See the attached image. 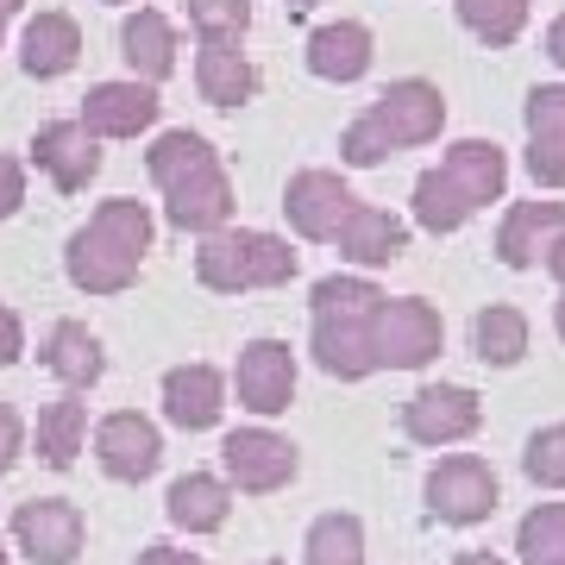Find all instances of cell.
<instances>
[{
	"instance_id": "6da1fadb",
	"label": "cell",
	"mask_w": 565,
	"mask_h": 565,
	"mask_svg": "<svg viewBox=\"0 0 565 565\" xmlns=\"http://www.w3.org/2000/svg\"><path fill=\"white\" fill-rule=\"evenodd\" d=\"M145 170L163 189V221L177 233L207 239L233 221V177L221 170L202 132H158V145L145 151Z\"/></svg>"
},
{
	"instance_id": "7a4b0ae2",
	"label": "cell",
	"mask_w": 565,
	"mask_h": 565,
	"mask_svg": "<svg viewBox=\"0 0 565 565\" xmlns=\"http://www.w3.org/2000/svg\"><path fill=\"white\" fill-rule=\"evenodd\" d=\"M151 233H158L151 207L132 202V195H114V202H102L88 214V226L70 233L63 270H70V282H76L82 296H120L139 277L145 252H151Z\"/></svg>"
},
{
	"instance_id": "3957f363",
	"label": "cell",
	"mask_w": 565,
	"mask_h": 565,
	"mask_svg": "<svg viewBox=\"0 0 565 565\" xmlns=\"http://www.w3.org/2000/svg\"><path fill=\"white\" fill-rule=\"evenodd\" d=\"M384 302V289L371 277H321L308 289V352L327 377L340 384H364L377 371V352H371V315Z\"/></svg>"
},
{
	"instance_id": "277c9868",
	"label": "cell",
	"mask_w": 565,
	"mask_h": 565,
	"mask_svg": "<svg viewBox=\"0 0 565 565\" xmlns=\"http://www.w3.org/2000/svg\"><path fill=\"white\" fill-rule=\"evenodd\" d=\"M296 270H302V258H296L289 239H277V233H233V226H221V233H207L202 252H195V277H202V289H214V296L282 289V282H296Z\"/></svg>"
},
{
	"instance_id": "5b68a950",
	"label": "cell",
	"mask_w": 565,
	"mask_h": 565,
	"mask_svg": "<svg viewBox=\"0 0 565 565\" xmlns=\"http://www.w3.org/2000/svg\"><path fill=\"white\" fill-rule=\"evenodd\" d=\"M446 345V321L440 308L422 302V296H384L377 315H371V352H377V371H427Z\"/></svg>"
},
{
	"instance_id": "8992f818",
	"label": "cell",
	"mask_w": 565,
	"mask_h": 565,
	"mask_svg": "<svg viewBox=\"0 0 565 565\" xmlns=\"http://www.w3.org/2000/svg\"><path fill=\"white\" fill-rule=\"evenodd\" d=\"M503 503V484L478 452H446L434 471H427V515L446 527H478L497 515Z\"/></svg>"
},
{
	"instance_id": "52a82bcc",
	"label": "cell",
	"mask_w": 565,
	"mask_h": 565,
	"mask_svg": "<svg viewBox=\"0 0 565 565\" xmlns=\"http://www.w3.org/2000/svg\"><path fill=\"white\" fill-rule=\"evenodd\" d=\"M221 465H226V484L245 490V497H277L302 471L296 446L282 440L277 427H233L221 440Z\"/></svg>"
},
{
	"instance_id": "ba28073f",
	"label": "cell",
	"mask_w": 565,
	"mask_h": 565,
	"mask_svg": "<svg viewBox=\"0 0 565 565\" xmlns=\"http://www.w3.org/2000/svg\"><path fill=\"white\" fill-rule=\"evenodd\" d=\"M484 427V403L465 384H422L403 403V434L415 446H459Z\"/></svg>"
},
{
	"instance_id": "9c48e42d",
	"label": "cell",
	"mask_w": 565,
	"mask_h": 565,
	"mask_svg": "<svg viewBox=\"0 0 565 565\" xmlns=\"http://www.w3.org/2000/svg\"><path fill=\"white\" fill-rule=\"evenodd\" d=\"M371 120H377V132L390 139V151H415V145H434L446 126V95L434 88V82L422 76H403L390 82L377 102L364 107Z\"/></svg>"
},
{
	"instance_id": "30bf717a",
	"label": "cell",
	"mask_w": 565,
	"mask_h": 565,
	"mask_svg": "<svg viewBox=\"0 0 565 565\" xmlns=\"http://www.w3.org/2000/svg\"><path fill=\"white\" fill-rule=\"evenodd\" d=\"M82 509L70 497H32L13 509V546L32 565H70L82 553Z\"/></svg>"
},
{
	"instance_id": "8fae6325",
	"label": "cell",
	"mask_w": 565,
	"mask_h": 565,
	"mask_svg": "<svg viewBox=\"0 0 565 565\" xmlns=\"http://www.w3.org/2000/svg\"><path fill=\"white\" fill-rule=\"evenodd\" d=\"M95 459L114 484H145L163 465V434L158 422H145L139 408H114L102 427H95Z\"/></svg>"
},
{
	"instance_id": "7c38bea8",
	"label": "cell",
	"mask_w": 565,
	"mask_h": 565,
	"mask_svg": "<svg viewBox=\"0 0 565 565\" xmlns=\"http://www.w3.org/2000/svg\"><path fill=\"white\" fill-rule=\"evenodd\" d=\"M233 390H239V408H252L258 422L282 415L296 403V352L289 340H252L233 364Z\"/></svg>"
},
{
	"instance_id": "4fadbf2b",
	"label": "cell",
	"mask_w": 565,
	"mask_h": 565,
	"mask_svg": "<svg viewBox=\"0 0 565 565\" xmlns=\"http://www.w3.org/2000/svg\"><path fill=\"white\" fill-rule=\"evenodd\" d=\"M352 207H359V195L333 170H296L289 189H282V214L296 226V239L308 245H333V233H340V221Z\"/></svg>"
},
{
	"instance_id": "5bb4252c",
	"label": "cell",
	"mask_w": 565,
	"mask_h": 565,
	"mask_svg": "<svg viewBox=\"0 0 565 565\" xmlns=\"http://www.w3.org/2000/svg\"><path fill=\"white\" fill-rule=\"evenodd\" d=\"M158 88L151 82H95L88 88V102H82V126L95 132V139H139L158 126Z\"/></svg>"
},
{
	"instance_id": "9a60e30c",
	"label": "cell",
	"mask_w": 565,
	"mask_h": 565,
	"mask_svg": "<svg viewBox=\"0 0 565 565\" xmlns=\"http://www.w3.org/2000/svg\"><path fill=\"white\" fill-rule=\"evenodd\" d=\"M32 163L57 182L63 195H76V189H88L95 170H102V139L82 120H51V126H39V139H32Z\"/></svg>"
},
{
	"instance_id": "2e32d148",
	"label": "cell",
	"mask_w": 565,
	"mask_h": 565,
	"mask_svg": "<svg viewBox=\"0 0 565 565\" xmlns=\"http://www.w3.org/2000/svg\"><path fill=\"white\" fill-rule=\"evenodd\" d=\"M226 415V377L214 364H177L163 371V422L182 434H207Z\"/></svg>"
},
{
	"instance_id": "e0dca14e",
	"label": "cell",
	"mask_w": 565,
	"mask_h": 565,
	"mask_svg": "<svg viewBox=\"0 0 565 565\" xmlns=\"http://www.w3.org/2000/svg\"><path fill=\"white\" fill-rule=\"evenodd\" d=\"M527 170L541 189H565V82L527 88Z\"/></svg>"
},
{
	"instance_id": "ac0fdd59",
	"label": "cell",
	"mask_w": 565,
	"mask_h": 565,
	"mask_svg": "<svg viewBox=\"0 0 565 565\" xmlns=\"http://www.w3.org/2000/svg\"><path fill=\"white\" fill-rule=\"evenodd\" d=\"M333 245H340L345 264H359V270H384V264H396V258L408 252V221H396L390 207L359 202V207L340 221Z\"/></svg>"
},
{
	"instance_id": "d6986e66",
	"label": "cell",
	"mask_w": 565,
	"mask_h": 565,
	"mask_svg": "<svg viewBox=\"0 0 565 565\" xmlns=\"http://www.w3.org/2000/svg\"><path fill=\"white\" fill-rule=\"evenodd\" d=\"M559 233H565V202H515L497 226V258L509 270H534Z\"/></svg>"
},
{
	"instance_id": "ffe728a7",
	"label": "cell",
	"mask_w": 565,
	"mask_h": 565,
	"mask_svg": "<svg viewBox=\"0 0 565 565\" xmlns=\"http://www.w3.org/2000/svg\"><path fill=\"white\" fill-rule=\"evenodd\" d=\"M163 515L182 527V534H221L226 515H233V484L214 478V471H182L170 497H163Z\"/></svg>"
},
{
	"instance_id": "44dd1931",
	"label": "cell",
	"mask_w": 565,
	"mask_h": 565,
	"mask_svg": "<svg viewBox=\"0 0 565 565\" xmlns=\"http://www.w3.org/2000/svg\"><path fill=\"white\" fill-rule=\"evenodd\" d=\"M39 359H44V371L57 377L63 390H95L102 384V371H107V352H102V340L88 333L82 321H57L51 333H44V345H39Z\"/></svg>"
},
{
	"instance_id": "7402d4cb",
	"label": "cell",
	"mask_w": 565,
	"mask_h": 565,
	"mask_svg": "<svg viewBox=\"0 0 565 565\" xmlns=\"http://www.w3.org/2000/svg\"><path fill=\"white\" fill-rule=\"evenodd\" d=\"M440 170L452 177V189H459L471 207L503 202V189H509V158H503V145L497 139H459L440 158Z\"/></svg>"
},
{
	"instance_id": "603a6c76",
	"label": "cell",
	"mask_w": 565,
	"mask_h": 565,
	"mask_svg": "<svg viewBox=\"0 0 565 565\" xmlns=\"http://www.w3.org/2000/svg\"><path fill=\"white\" fill-rule=\"evenodd\" d=\"M371 57H377V44H371V25L359 20H333L308 32V70L321 82H359Z\"/></svg>"
},
{
	"instance_id": "cb8c5ba5",
	"label": "cell",
	"mask_w": 565,
	"mask_h": 565,
	"mask_svg": "<svg viewBox=\"0 0 565 565\" xmlns=\"http://www.w3.org/2000/svg\"><path fill=\"white\" fill-rule=\"evenodd\" d=\"M120 57L132 63V76L139 82L158 88V82L177 70V25L163 20V13H151V7H139V13L120 25Z\"/></svg>"
},
{
	"instance_id": "d4e9b609",
	"label": "cell",
	"mask_w": 565,
	"mask_h": 565,
	"mask_svg": "<svg viewBox=\"0 0 565 565\" xmlns=\"http://www.w3.org/2000/svg\"><path fill=\"white\" fill-rule=\"evenodd\" d=\"M76 57H82V32H76V20H70V13H39V20L25 25V51H20L25 76H39V82L70 76V70H76Z\"/></svg>"
},
{
	"instance_id": "484cf974",
	"label": "cell",
	"mask_w": 565,
	"mask_h": 565,
	"mask_svg": "<svg viewBox=\"0 0 565 565\" xmlns=\"http://www.w3.org/2000/svg\"><path fill=\"white\" fill-rule=\"evenodd\" d=\"M195 88L207 107H245L258 95V70L239 57V44H202L195 57Z\"/></svg>"
},
{
	"instance_id": "4316f807",
	"label": "cell",
	"mask_w": 565,
	"mask_h": 565,
	"mask_svg": "<svg viewBox=\"0 0 565 565\" xmlns=\"http://www.w3.org/2000/svg\"><path fill=\"white\" fill-rule=\"evenodd\" d=\"M471 352L484 364H497V371H509V364L527 359V315L509 302H490L478 308V321H471Z\"/></svg>"
},
{
	"instance_id": "83f0119b",
	"label": "cell",
	"mask_w": 565,
	"mask_h": 565,
	"mask_svg": "<svg viewBox=\"0 0 565 565\" xmlns=\"http://www.w3.org/2000/svg\"><path fill=\"white\" fill-rule=\"evenodd\" d=\"M82 446H88V408L76 403V390H63L57 403L39 408V459L70 471Z\"/></svg>"
},
{
	"instance_id": "f1b7e54d",
	"label": "cell",
	"mask_w": 565,
	"mask_h": 565,
	"mask_svg": "<svg viewBox=\"0 0 565 565\" xmlns=\"http://www.w3.org/2000/svg\"><path fill=\"white\" fill-rule=\"evenodd\" d=\"M471 214H478V207H471V202L459 195V189H452V177H446L440 163L415 177V226H422V233L446 239V233H459V226L471 221Z\"/></svg>"
},
{
	"instance_id": "f546056e",
	"label": "cell",
	"mask_w": 565,
	"mask_h": 565,
	"mask_svg": "<svg viewBox=\"0 0 565 565\" xmlns=\"http://www.w3.org/2000/svg\"><path fill=\"white\" fill-rule=\"evenodd\" d=\"M302 565H364V522L345 515V509L315 515V527L302 541Z\"/></svg>"
},
{
	"instance_id": "4dcf8cb0",
	"label": "cell",
	"mask_w": 565,
	"mask_h": 565,
	"mask_svg": "<svg viewBox=\"0 0 565 565\" xmlns=\"http://www.w3.org/2000/svg\"><path fill=\"white\" fill-rule=\"evenodd\" d=\"M452 7H459L465 32L484 39L490 51H509L527 32V0H452Z\"/></svg>"
},
{
	"instance_id": "1f68e13d",
	"label": "cell",
	"mask_w": 565,
	"mask_h": 565,
	"mask_svg": "<svg viewBox=\"0 0 565 565\" xmlns=\"http://www.w3.org/2000/svg\"><path fill=\"white\" fill-rule=\"evenodd\" d=\"M515 553L527 565H559L565 559V503H534L515 527Z\"/></svg>"
},
{
	"instance_id": "d6a6232c",
	"label": "cell",
	"mask_w": 565,
	"mask_h": 565,
	"mask_svg": "<svg viewBox=\"0 0 565 565\" xmlns=\"http://www.w3.org/2000/svg\"><path fill=\"white\" fill-rule=\"evenodd\" d=\"M189 25L202 44H239L252 25V0H189Z\"/></svg>"
},
{
	"instance_id": "836d02e7",
	"label": "cell",
	"mask_w": 565,
	"mask_h": 565,
	"mask_svg": "<svg viewBox=\"0 0 565 565\" xmlns=\"http://www.w3.org/2000/svg\"><path fill=\"white\" fill-rule=\"evenodd\" d=\"M522 471L541 490H565V422H546V427H534V434H527Z\"/></svg>"
},
{
	"instance_id": "e575fe53",
	"label": "cell",
	"mask_w": 565,
	"mask_h": 565,
	"mask_svg": "<svg viewBox=\"0 0 565 565\" xmlns=\"http://www.w3.org/2000/svg\"><path fill=\"white\" fill-rule=\"evenodd\" d=\"M340 158L352 163V170H377V163L390 158V139L377 132V120H371V114H359V120L340 132Z\"/></svg>"
},
{
	"instance_id": "d590c367",
	"label": "cell",
	"mask_w": 565,
	"mask_h": 565,
	"mask_svg": "<svg viewBox=\"0 0 565 565\" xmlns=\"http://www.w3.org/2000/svg\"><path fill=\"white\" fill-rule=\"evenodd\" d=\"M20 452H25V422H20L13 403H0V471H13Z\"/></svg>"
},
{
	"instance_id": "8d00e7d4",
	"label": "cell",
	"mask_w": 565,
	"mask_h": 565,
	"mask_svg": "<svg viewBox=\"0 0 565 565\" xmlns=\"http://www.w3.org/2000/svg\"><path fill=\"white\" fill-rule=\"evenodd\" d=\"M25 202V163L20 158H0V221H13Z\"/></svg>"
},
{
	"instance_id": "74e56055",
	"label": "cell",
	"mask_w": 565,
	"mask_h": 565,
	"mask_svg": "<svg viewBox=\"0 0 565 565\" xmlns=\"http://www.w3.org/2000/svg\"><path fill=\"white\" fill-rule=\"evenodd\" d=\"M20 352H25V327H20V315L0 302V371L7 364H20Z\"/></svg>"
},
{
	"instance_id": "f35d334b",
	"label": "cell",
	"mask_w": 565,
	"mask_h": 565,
	"mask_svg": "<svg viewBox=\"0 0 565 565\" xmlns=\"http://www.w3.org/2000/svg\"><path fill=\"white\" fill-rule=\"evenodd\" d=\"M132 565H207V559H202V553H182V546H163L158 541V546H145Z\"/></svg>"
},
{
	"instance_id": "ab89813d",
	"label": "cell",
	"mask_w": 565,
	"mask_h": 565,
	"mask_svg": "<svg viewBox=\"0 0 565 565\" xmlns=\"http://www.w3.org/2000/svg\"><path fill=\"white\" fill-rule=\"evenodd\" d=\"M546 57H553V63L565 70V13H559L553 25H546Z\"/></svg>"
},
{
	"instance_id": "60d3db41",
	"label": "cell",
	"mask_w": 565,
	"mask_h": 565,
	"mask_svg": "<svg viewBox=\"0 0 565 565\" xmlns=\"http://www.w3.org/2000/svg\"><path fill=\"white\" fill-rule=\"evenodd\" d=\"M546 270H553V282H559V289H565V233H559V239H553V245H546Z\"/></svg>"
},
{
	"instance_id": "b9f144b4",
	"label": "cell",
	"mask_w": 565,
	"mask_h": 565,
	"mask_svg": "<svg viewBox=\"0 0 565 565\" xmlns=\"http://www.w3.org/2000/svg\"><path fill=\"white\" fill-rule=\"evenodd\" d=\"M452 565H503L497 553H452Z\"/></svg>"
},
{
	"instance_id": "7bdbcfd3",
	"label": "cell",
	"mask_w": 565,
	"mask_h": 565,
	"mask_svg": "<svg viewBox=\"0 0 565 565\" xmlns=\"http://www.w3.org/2000/svg\"><path fill=\"white\" fill-rule=\"evenodd\" d=\"M553 333L565 340V289H559V302H553Z\"/></svg>"
},
{
	"instance_id": "ee69618b",
	"label": "cell",
	"mask_w": 565,
	"mask_h": 565,
	"mask_svg": "<svg viewBox=\"0 0 565 565\" xmlns=\"http://www.w3.org/2000/svg\"><path fill=\"white\" fill-rule=\"evenodd\" d=\"M282 7H289V13H308V7H321V0H282Z\"/></svg>"
},
{
	"instance_id": "f6af8a7d",
	"label": "cell",
	"mask_w": 565,
	"mask_h": 565,
	"mask_svg": "<svg viewBox=\"0 0 565 565\" xmlns=\"http://www.w3.org/2000/svg\"><path fill=\"white\" fill-rule=\"evenodd\" d=\"M20 7H25V0H0V13H20Z\"/></svg>"
},
{
	"instance_id": "bcb514c9",
	"label": "cell",
	"mask_w": 565,
	"mask_h": 565,
	"mask_svg": "<svg viewBox=\"0 0 565 565\" xmlns=\"http://www.w3.org/2000/svg\"><path fill=\"white\" fill-rule=\"evenodd\" d=\"M0 565H13V553H7V546H0Z\"/></svg>"
},
{
	"instance_id": "7dc6e473",
	"label": "cell",
	"mask_w": 565,
	"mask_h": 565,
	"mask_svg": "<svg viewBox=\"0 0 565 565\" xmlns=\"http://www.w3.org/2000/svg\"><path fill=\"white\" fill-rule=\"evenodd\" d=\"M258 565H282V559H258Z\"/></svg>"
},
{
	"instance_id": "c3c4849f",
	"label": "cell",
	"mask_w": 565,
	"mask_h": 565,
	"mask_svg": "<svg viewBox=\"0 0 565 565\" xmlns=\"http://www.w3.org/2000/svg\"><path fill=\"white\" fill-rule=\"evenodd\" d=\"M0 32H7V13H0Z\"/></svg>"
},
{
	"instance_id": "681fc988",
	"label": "cell",
	"mask_w": 565,
	"mask_h": 565,
	"mask_svg": "<svg viewBox=\"0 0 565 565\" xmlns=\"http://www.w3.org/2000/svg\"><path fill=\"white\" fill-rule=\"evenodd\" d=\"M114 7H120V0H114Z\"/></svg>"
},
{
	"instance_id": "f907efd6",
	"label": "cell",
	"mask_w": 565,
	"mask_h": 565,
	"mask_svg": "<svg viewBox=\"0 0 565 565\" xmlns=\"http://www.w3.org/2000/svg\"><path fill=\"white\" fill-rule=\"evenodd\" d=\"M559 565H565V559H559Z\"/></svg>"
}]
</instances>
